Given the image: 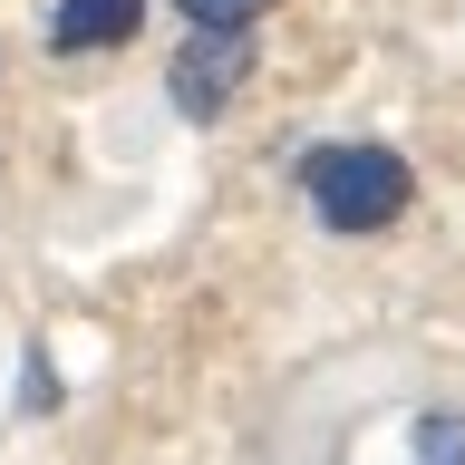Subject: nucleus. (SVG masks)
<instances>
[{"label":"nucleus","instance_id":"obj_5","mask_svg":"<svg viewBox=\"0 0 465 465\" xmlns=\"http://www.w3.org/2000/svg\"><path fill=\"white\" fill-rule=\"evenodd\" d=\"M174 10H184L194 29H252L262 10H272V0H174Z\"/></svg>","mask_w":465,"mask_h":465},{"label":"nucleus","instance_id":"obj_2","mask_svg":"<svg viewBox=\"0 0 465 465\" xmlns=\"http://www.w3.org/2000/svg\"><path fill=\"white\" fill-rule=\"evenodd\" d=\"M242 78H252V39H242V29H194V39L165 58V97H174L184 126H213V116L242 97Z\"/></svg>","mask_w":465,"mask_h":465},{"label":"nucleus","instance_id":"obj_4","mask_svg":"<svg viewBox=\"0 0 465 465\" xmlns=\"http://www.w3.org/2000/svg\"><path fill=\"white\" fill-rule=\"evenodd\" d=\"M417 465H465V417L456 407H427L417 417Z\"/></svg>","mask_w":465,"mask_h":465},{"label":"nucleus","instance_id":"obj_1","mask_svg":"<svg viewBox=\"0 0 465 465\" xmlns=\"http://www.w3.org/2000/svg\"><path fill=\"white\" fill-rule=\"evenodd\" d=\"M301 194L330 232H388L417 203V165L398 145H369V136H340V145H301Z\"/></svg>","mask_w":465,"mask_h":465},{"label":"nucleus","instance_id":"obj_3","mask_svg":"<svg viewBox=\"0 0 465 465\" xmlns=\"http://www.w3.org/2000/svg\"><path fill=\"white\" fill-rule=\"evenodd\" d=\"M136 29H145V0H58L49 10V49L87 58V49H126Z\"/></svg>","mask_w":465,"mask_h":465}]
</instances>
